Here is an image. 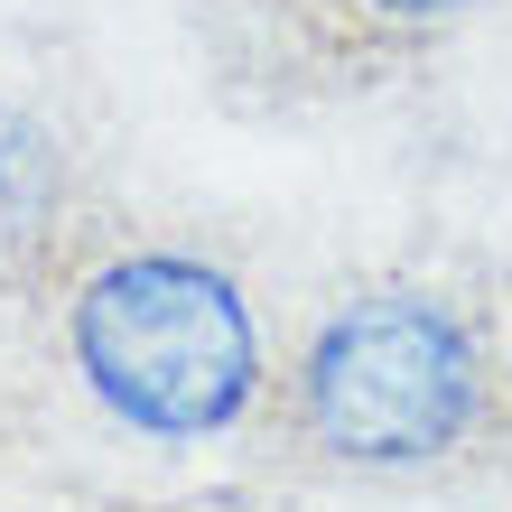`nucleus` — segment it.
<instances>
[{
	"instance_id": "f257e3e1",
	"label": "nucleus",
	"mask_w": 512,
	"mask_h": 512,
	"mask_svg": "<svg viewBox=\"0 0 512 512\" xmlns=\"http://www.w3.org/2000/svg\"><path fill=\"white\" fill-rule=\"evenodd\" d=\"M66 354L140 438H215L261 401V326L233 270L196 252H112L75 280Z\"/></svg>"
},
{
	"instance_id": "f03ea898",
	"label": "nucleus",
	"mask_w": 512,
	"mask_h": 512,
	"mask_svg": "<svg viewBox=\"0 0 512 512\" xmlns=\"http://www.w3.org/2000/svg\"><path fill=\"white\" fill-rule=\"evenodd\" d=\"M298 429L336 466L419 475L485 429L494 364L457 298L438 289H364L308 336L298 354Z\"/></svg>"
},
{
	"instance_id": "7ed1b4c3",
	"label": "nucleus",
	"mask_w": 512,
	"mask_h": 512,
	"mask_svg": "<svg viewBox=\"0 0 512 512\" xmlns=\"http://www.w3.org/2000/svg\"><path fill=\"white\" fill-rule=\"evenodd\" d=\"M66 215V149L47 122L28 112H0V270L28 261Z\"/></svg>"
},
{
	"instance_id": "20e7f679",
	"label": "nucleus",
	"mask_w": 512,
	"mask_h": 512,
	"mask_svg": "<svg viewBox=\"0 0 512 512\" xmlns=\"http://www.w3.org/2000/svg\"><path fill=\"white\" fill-rule=\"evenodd\" d=\"M457 10H475V0H354V19L373 28H447Z\"/></svg>"
},
{
	"instance_id": "39448f33",
	"label": "nucleus",
	"mask_w": 512,
	"mask_h": 512,
	"mask_svg": "<svg viewBox=\"0 0 512 512\" xmlns=\"http://www.w3.org/2000/svg\"><path fill=\"white\" fill-rule=\"evenodd\" d=\"M503 391H512V345H503Z\"/></svg>"
}]
</instances>
